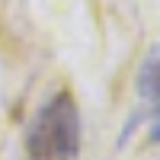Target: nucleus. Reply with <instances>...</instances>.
<instances>
[{"label":"nucleus","instance_id":"2","mask_svg":"<svg viewBox=\"0 0 160 160\" xmlns=\"http://www.w3.org/2000/svg\"><path fill=\"white\" fill-rule=\"evenodd\" d=\"M138 96L144 102H154L160 106V45H151L148 55L141 58V68H138Z\"/></svg>","mask_w":160,"mask_h":160},{"label":"nucleus","instance_id":"3","mask_svg":"<svg viewBox=\"0 0 160 160\" xmlns=\"http://www.w3.org/2000/svg\"><path fill=\"white\" fill-rule=\"evenodd\" d=\"M148 138H151L154 144H160V118H157V122L151 125V131H148Z\"/></svg>","mask_w":160,"mask_h":160},{"label":"nucleus","instance_id":"1","mask_svg":"<svg viewBox=\"0 0 160 160\" xmlns=\"http://www.w3.org/2000/svg\"><path fill=\"white\" fill-rule=\"evenodd\" d=\"M80 109L71 90H58L26 128V160H77Z\"/></svg>","mask_w":160,"mask_h":160}]
</instances>
